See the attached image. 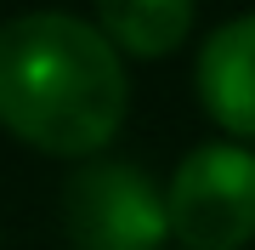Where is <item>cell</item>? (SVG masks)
Instances as JSON below:
<instances>
[{
	"label": "cell",
	"instance_id": "cell-1",
	"mask_svg": "<svg viewBox=\"0 0 255 250\" xmlns=\"http://www.w3.org/2000/svg\"><path fill=\"white\" fill-rule=\"evenodd\" d=\"M130 114L125 51L74 11L0 23V131L51 159H97Z\"/></svg>",
	"mask_w": 255,
	"mask_h": 250
},
{
	"label": "cell",
	"instance_id": "cell-2",
	"mask_svg": "<svg viewBox=\"0 0 255 250\" xmlns=\"http://www.w3.org/2000/svg\"><path fill=\"white\" fill-rule=\"evenodd\" d=\"M63 233L74 250H164L170 205L164 188L130 159H80L63 176Z\"/></svg>",
	"mask_w": 255,
	"mask_h": 250
},
{
	"label": "cell",
	"instance_id": "cell-3",
	"mask_svg": "<svg viewBox=\"0 0 255 250\" xmlns=\"http://www.w3.org/2000/svg\"><path fill=\"white\" fill-rule=\"evenodd\" d=\"M164 205L182 250H244L255 239V148L233 137L187 148L164 182Z\"/></svg>",
	"mask_w": 255,
	"mask_h": 250
},
{
	"label": "cell",
	"instance_id": "cell-4",
	"mask_svg": "<svg viewBox=\"0 0 255 250\" xmlns=\"http://www.w3.org/2000/svg\"><path fill=\"white\" fill-rule=\"evenodd\" d=\"M193 85H199V102L210 120L233 142L255 148V11L227 17L216 34H204Z\"/></svg>",
	"mask_w": 255,
	"mask_h": 250
},
{
	"label": "cell",
	"instance_id": "cell-5",
	"mask_svg": "<svg viewBox=\"0 0 255 250\" xmlns=\"http://www.w3.org/2000/svg\"><path fill=\"white\" fill-rule=\"evenodd\" d=\"M193 17H199V0H97V28L142 63L176 57L193 34Z\"/></svg>",
	"mask_w": 255,
	"mask_h": 250
}]
</instances>
